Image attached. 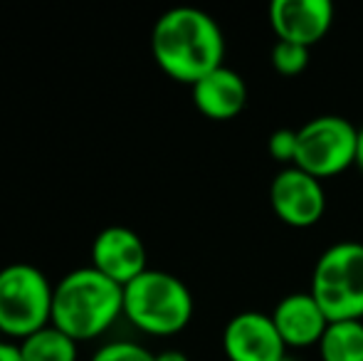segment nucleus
I'll return each instance as SVG.
<instances>
[{"label":"nucleus","mask_w":363,"mask_h":361,"mask_svg":"<svg viewBox=\"0 0 363 361\" xmlns=\"http://www.w3.org/2000/svg\"><path fill=\"white\" fill-rule=\"evenodd\" d=\"M151 52L168 77L193 87L213 70L223 67L225 35L203 10L173 8L153 25Z\"/></svg>","instance_id":"obj_1"},{"label":"nucleus","mask_w":363,"mask_h":361,"mask_svg":"<svg viewBox=\"0 0 363 361\" xmlns=\"http://www.w3.org/2000/svg\"><path fill=\"white\" fill-rule=\"evenodd\" d=\"M55 287L48 274L28 262H13L0 270V334L28 339L52 324Z\"/></svg>","instance_id":"obj_4"},{"label":"nucleus","mask_w":363,"mask_h":361,"mask_svg":"<svg viewBox=\"0 0 363 361\" xmlns=\"http://www.w3.org/2000/svg\"><path fill=\"white\" fill-rule=\"evenodd\" d=\"M91 361H156V354L136 342H109L96 349Z\"/></svg>","instance_id":"obj_16"},{"label":"nucleus","mask_w":363,"mask_h":361,"mask_svg":"<svg viewBox=\"0 0 363 361\" xmlns=\"http://www.w3.org/2000/svg\"><path fill=\"white\" fill-rule=\"evenodd\" d=\"M269 203L284 226L311 228L326 213V191L319 179L296 166H287L269 183Z\"/></svg>","instance_id":"obj_7"},{"label":"nucleus","mask_w":363,"mask_h":361,"mask_svg":"<svg viewBox=\"0 0 363 361\" xmlns=\"http://www.w3.org/2000/svg\"><path fill=\"white\" fill-rule=\"evenodd\" d=\"M91 267L104 277H109L111 282L126 287L148 270L144 240L131 228H104L91 243Z\"/></svg>","instance_id":"obj_9"},{"label":"nucleus","mask_w":363,"mask_h":361,"mask_svg":"<svg viewBox=\"0 0 363 361\" xmlns=\"http://www.w3.org/2000/svg\"><path fill=\"white\" fill-rule=\"evenodd\" d=\"M0 361H23V357H20L18 344H13V342H0Z\"/></svg>","instance_id":"obj_18"},{"label":"nucleus","mask_w":363,"mask_h":361,"mask_svg":"<svg viewBox=\"0 0 363 361\" xmlns=\"http://www.w3.org/2000/svg\"><path fill=\"white\" fill-rule=\"evenodd\" d=\"M319 354L321 361H363V319L329 322Z\"/></svg>","instance_id":"obj_13"},{"label":"nucleus","mask_w":363,"mask_h":361,"mask_svg":"<svg viewBox=\"0 0 363 361\" xmlns=\"http://www.w3.org/2000/svg\"><path fill=\"white\" fill-rule=\"evenodd\" d=\"M296 146H299V139H296V129H277L272 136H269V156H272L277 164L294 166L296 161Z\"/></svg>","instance_id":"obj_17"},{"label":"nucleus","mask_w":363,"mask_h":361,"mask_svg":"<svg viewBox=\"0 0 363 361\" xmlns=\"http://www.w3.org/2000/svg\"><path fill=\"white\" fill-rule=\"evenodd\" d=\"M356 166H359L363 174V126L359 129V144H356Z\"/></svg>","instance_id":"obj_20"},{"label":"nucleus","mask_w":363,"mask_h":361,"mask_svg":"<svg viewBox=\"0 0 363 361\" xmlns=\"http://www.w3.org/2000/svg\"><path fill=\"white\" fill-rule=\"evenodd\" d=\"M269 62H272L274 72L282 74V77H296L306 70L309 65V50L301 48V45H291L277 40L269 55Z\"/></svg>","instance_id":"obj_15"},{"label":"nucleus","mask_w":363,"mask_h":361,"mask_svg":"<svg viewBox=\"0 0 363 361\" xmlns=\"http://www.w3.org/2000/svg\"><path fill=\"white\" fill-rule=\"evenodd\" d=\"M296 139L299 146L294 166L314 179H334L349 166H356L359 129L344 116H314L296 129Z\"/></svg>","instance_id":"obj_6"},{"label":"nucleus","mask_w":363,"mask_h":361,"mask_svg":"<svg viewBox=\"0 0 363 361\" xmlns=\"http://www.w3.org/2000/svg\"><path fill=\"white\" fill-rule=\"evenodd\" d=\"M156 361H188V357L178 349H168V352L156 354Z\"/></svg>","instance_id":"obj_19"},{"label":"nucleus","mask_w":363,"mask_h":361,"mask_svg":"<svg viewBox=\"0 0 363 361\" xmlns=\"http://www.w3.org/2000/svg\"><path fill=\"white\" fill-rule=\"evenodd\" d=\"M223 352L230 361H287V344L262 312L235 314L225 324Z\"/></svg>","instance_id":"obj_8"},{"label":"nucleus","mask_w":363,"mask_h":361,"mask_svg":"<svg viewBox=\"0 0 363 361\" xmlns=\"http://www.w3.org/2000/svg\"><path fill=\"white\" fill-rule=\"evenodd\" d=\"M193 104L213 121H230L247 104V84L235 70L218 67L193 84Z\"/></svg>","instance_id":"obj_12"},{"label":"nucleus","mask_w":363,"mask_h":361,"mask_svg":"<svg viewBox=\"0 0 363 361\" xmlns=\"http://www.w3.org/2000/svg\"><path fill=\"white\" fill-rule=\"evenodd\" d=\"M309 292L329 322L363 319V243L344 240L326 248L311 272Z\"/></svg>","instance_id":"obj_5"},{"label":"nucleus","mask_w":363,"mask_h":361,"mask_svg":"<svg viewBox=\"0 0 363 361\" xmlns=\"http://www.w3.org/2000/svg\"><path fill=\"white\" fill-rule=\"evenodd\" d=\"M269 317H272L282 342L294 349L319 347L321 337L329 327V317L319 307V302L311 297V292H291L282 297V302H277Z\"/></svg>","instance_id":"obj_11"},{"label":"nucleus","mask_w":363,"mask_h":361,"mask_svg":"<svg viewBox=\"0 0 363 361\" xmlns=\"http://www.w3.org/2000/svg\"><path fill=\"white\" fill-rule=\"evenodd\" d=\"M121 314L124 287L96 272L91 265L67 272L55 284L52 327L77 344L101 337Z\"/></svg>","instance_id":"obj_2"},{"label":"nucleus","mask_w":363,"mask_h":361,"mask_svg":"<svg viewBox=\"0 0 363 361\" xmlns=\"http://www.w3.org/2000/svg\"><path fill=\"white\" fill-rule=\"evenodd\" d=\"M124 317L146 334L171 337L193 319V294L176 274L146 270L124 287Z\"/></svg>","instance_id":"obj_3"},{"label":"nucleus","mask_w":363,"mask_h":361,"mask_svg":"<svg viewBox=\"0 0 363 361\" xmlns=\"http://www.w3.org/2000/svg\"><path fill=\"white\" fill-rule=\"evenodd\" d=\"M334 23L329 0H274L269 5V25L282 43L311 50L326 38Z\"/></svg>","instance_id":"obj_10"},{"label":"nucleus","mask_w":363,"mask_h":361,"mask_svg":"<svg viewBox=\"0 0 363 361\" xmlns=\"http://www.w3.org/2000/svg\"><path fill=\"white\" fill-rule=\"evenodd\" d=\"M23 361H77V342L57 327H45L18 344Z\"/></svg>","instance_id":"obj_14"}]
</instances>
